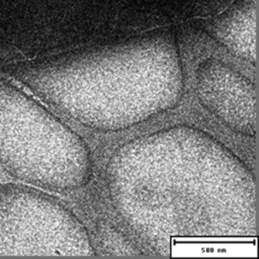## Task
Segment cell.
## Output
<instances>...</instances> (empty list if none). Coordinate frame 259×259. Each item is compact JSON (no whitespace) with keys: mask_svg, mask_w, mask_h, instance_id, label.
<instances>
[{"mask_svg":"<svg viewBox=\"0 0 259 259\" xmlns=\"http://www.w3.org/2000/svg\"><path fill=\"white\" fill-rule=\"evenodd\" d=\"M70 236L88 239L82 224L51 195L23 183L0 185V256L82 255L71 243L94 255Z\"/></svg>","mask_w":259,"mask_h":259,"instance_id":"2","label":"cell"},{"mask_svg":"<svg viewBox=\"0 0 259 259\" xmlns=\"http://www.w3.org/2000/svg\"><path fill=\"white\" fill-rule=\"evenodd\" d=\"M88 151L66 124L0 77V169L15 180L55 192L88 180Z\"/></svg>","mask_w":259,"mask_h":259,"instance_id":"1","label":"cell"},{"mask_svg":"<svg viewBox=\"0 0 259 259\" xmlns=\"http://www.w3.org/2000/svg\"><path fill=\"white\" fill-rule=\"evenodd\" d=\"M256 12L257 0H235L205 30L234 55L255 64Z\"/></svg>","mask_w":259,"mask_h":259,"instance_id":"4","label":"cell"},{"mask_svg":"<svg viewBox=\"0 0 259 259\" xmlns=\"http://www.w3.org/2000/svg\"><path fill=\"white\" fill-rule=\"evenodd\" d=\"M196 91L203 107L232 131L256 134V91L242 74L215 59L203 61L196 72Z\"/></svg>","mask_w":259,"mask_h":259,"instance_id":"3","label":"cell"}]
</instances>
